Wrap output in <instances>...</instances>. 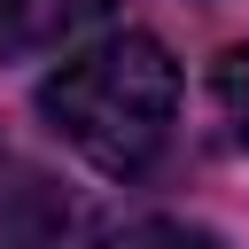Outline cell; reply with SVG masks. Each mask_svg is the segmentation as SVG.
Here are the masks:
<instances>
[{"instance_id":"6da1fadb","label":"cell","mask_w":249,"mask_h":249,"mask_svg":"<svg viewBox=\"0 0 249 249\" xmlns=\"http://www.w3.org/2000/svg\"><path fill=\"white\" fill-rule=\"evenodd\" d=\"M47 124L101 171H140L179 117V62L148 39V31H117L86 54H70L47 86H39Z\"/></svg>"},{"instance_id":"3957f363","label":"cell","mask_w":249,"mask_h":249,"mask_svg":"<svg viewBox=\"0 0 249 249\" xmlns=\"http://www.w3.org/2000/svg\"><path fill=\"white\" fill-rule=\"evenodd\" d=\"M109 249H226V241L195 218H132V226L109 233Z\"/></svg>"},{"instance_id":"7a4b0ae2","label":"cell","mask_w":249,"mask_h":249,"mask_svg":"<svg viewBox=\"0 0 249 249\" xmlns=\"http://www.w3.org/2000/svg\"><path fill=\"white\" fill-rule=\"evenodd\" d=\"M109 0H0V31L8 39H70L101 16Z\"/></svg>"},{"instance_id":"277c9868","label":"cell","mask_w":249,"mask_h":249,"mask_svg":"<svg viewBox=\"0 0 249 249\" xmlns=\"http://www.w3.org/2000/svg\"><path fill=\"white\" fill-rule=\"evenodd\" d=\"M218 109H226V132L249 148V39L226 47V62H218Z\"/></svg>"}]
</instances>
